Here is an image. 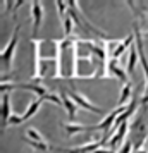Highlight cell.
I'll list each match as a JSON object with an SVG mask.
<instances>
[{
  "instance_id": "5bb4252c",
  "label": "cell",
  "mask_w": 148,
  "mask_h": 153,
  "mask_svg": "<svg viewBox=\"0 0 148 153\" xmlns=\"http://www.w3.org/2000/svg\"><path fill=\"white\" fill-rule=\"evenodd\" d=\"M26 138L31 139V141H38V143H47V139L43 138V134L38 129H35V127H28L26 129Z\"/></svg>"
},
{
  "instance_id": "7a4b0ae2",
  "label": "cell",
  "mask_w": 148,
  "mask_h": 153,
  "mask_svg": "<svg viewBox=\"0 0 148 153\" xmlns=\"http://www.w3.org/2000/svg\"><path fill=\"white\" fill-rule=\"evenodd\" d=\"M19 31H21V26L17 24V26L14 28V33H12L10 42L5 45V48L2 50V62H4V65H7V69H10V65H12V59H14L16 45H17V40H19Z\"/></svg>"
},
{
  "instance_id": "ffe728a7",
  "label": "cell",
  "mask_w": 148,
  "mask_h": 153,
  "mask_svg": "<svg viewBox=\"0 0 148 153\" xmlns=\"http://www.w3.org/2000/svg\"><path fill=\"white\" fill-rule=\"evenodd\" d=\"M55 5H57V10H59V17H60V22H62V17H64V14H65V10H67V2L57 0Z\"/></svg>"
},
{
  "instance_id": "4fadbf2b",
  "label": "cell",
  "mask_w": 148,
  "mask_h": 153,
  "mask_svg": "<svg viewBox=\"0 0 148 153\" xmlns=\"http://www.w3.org/2000/svg\"><path fill=\"white\" fill-rule=\"evenodd\" d=\"M17 88H21V90H28V91H35L36 95H40V98H43L45 95H48V91L47 88H43L42 84H19Z\"/></svg>"
},
{
  "instance_id": "3957f363",
  "label": "cell",
  "mask_w": 148,
  "mask_h": 153,
  "mask_svg": "<svg viewBox=\"0 0 148 153\" xmlns=\"http://www.w3.org/2000/svg\"><path fill=\"white\" fill-rule=\"evenodd\" d=\"M65 93H67V97H69L74 103L79 105V107H83L85 110L95 112V114H103V110H102L100 107H97V105H93L83 93H79V91H65Z\"/></svg>"
},
{
  "instance_id": "5b68a950",
  "label": "cell",
  "mask_w": 148,
  "mask_h": 153,
  "mask_svg": "<svg viewBox=\"0 0 148 153\" xmlns=\"http://www.w3.org/2000/svg\"><path fill=\"white\" fill-rule=\"evenodd\" d=\"M127 129H129V124H127V122H124V124L117 129V132H115L112 138L109 139V146H110V150H115V148H117V146L124 141V138H126V134H127Z\"/></svg>"
},
{
  "instance_id": "ac0fdd59",
  "label": "cell",
  "mask_w": 148,
  "mask_h": 153,
  "mask_svg": "<svg viewBox=\"0 0 148 153\" xmlns=\"http://www.w3.org/2000/svg\"><path fill=\"white\" fill-rule=\"evenodd\" d=\"M43 100H48V102H54V103L59 105V107H64L62 98L59 97V95H55V93H48V95H45V97H43Z\"/></svg>"
},
{
  "instance_id": "52a82bcc",
  "label": "cell",
  "mask_w": 148,
  "mask_h": 153,
  "mask_svg": "<svg viewBox=\"0 0 148 153\" xmlns=\"http://www.w3.org/2000/svg\"><path fill=\"white\" fill-rule=\"evenodd\" d=\"M62 102H64V108L67 110L69 119H71V120H74V119H76V115H78V105L74 103L69 97H67V93H65V91L62 93Z\"/></svg>"
},
{
  "instance_id": "8992f818",
  "label": "cell",
  "mask_w": 148,
  "mask_h": 153,
  "mask_svg": "<svg viewBox=\"0 0 148 153\" xmlns=\"http://www.w3.org/2000/svg\"><path fill=\"white\" fill-rule=\"evenodd\" d=\"M10 115H12V110H10V95L9 93H2V127L7 124Z\"/></svg>"
},
{
  "instance_id": "30bf717a",
  "label": "cell",
  "mask_w": 148,
  "mask_h": 153,
  "mask_svg": "<svg viewBox=\"0 0 148 153\" xmlns=\"http://www.w3.org/2000/svg\"><path fill=\"white\" fill-rule=\"evenodd\" d=\"M140 60V55H138V48H136V43L131 45V52H129V59H127V72L133 74L134 69H136V62Z\"/></svg>"
},
{
  "instance_id": "603a6c76",
  "label": "cell",
  "mask_w": 148,
  "mask_h": 153,
  "mask_svg": "<svg viewBox=\"0 0 148 153\" xmlns=\"http://www.w3.org/2000/svg\"><path fill=\"white\" fill-rule=\"evenodd\" d=\"M138 153H148V150H145V148H141V150H140Z\"/></svg>"
},
{
  "instance_id": "e0dca14e",
  "label": "cell",
  "mask_w": 148,
  "mask_h": 153,
  "mask_svg": "<svg viewBox=\"0 0 148 153\" xmlns=\"http://www.w3.org/2000/svg\"><path fill=\"white\" fill-rule=\"evenodd\" d=\"M22 139H24V141H26V143H28V145L31 146V148H35L36 152H40V153H45L47 150H48V145H47V143H38V141H31V139H28L26 136H24Z\"/></svg>"
},
{
  "instance_id": "ba28073f",
  "label": "cell",
  "mask_w": 148,
  "mask_h": 153,
  "mask_svg": "<svg viewBox=\"0 0 148 153\" xmlns=\"http://www.w3.org/2000/svg\"><path fill=\"white\" fill-rule=\"evenodd\" d=\"M133 43H134V35L131 33V35H129V36H126V38H124V40H122V42L119 43V47L115 48V52H114V55L110 57V59H115V60H117L119 57H122V53L126 52V48H127V47H131Z\"/></svg>"
},
{
  "instance_id": "8fae6325",
  "label": "cell",
  "mask_w": 148,
  "mask_h": 153,
  "mask_svg": "<svg viewBox=\"0 0 148 153\" xmlns=\"http://www.w3.org/2000/svg\"><path fill=\"white\" fill-rule=\"evenodd\" d=\"M42 102H43V98H35V100H31L29 105H28V108H26V112H24V115H22V119L28 120V119L33 117L36 112H38V108L42 107Z\"/></svg>"
},
{
  "instance_id": "7402d4cb",
  "label": "cell",
  "mask_w": 148,
  "mask_h": 153,
  "mask_svg": "<svg viewBox=\"0 0 148 153\" xmlns=\"http://www.w3.org/2000/svg\"><path fill=\"white\" fill-rule=\"evenodd\" d=\"M95 153H115L114 150H103V148H100V150H97Z\"/></svg>"
},
{
  "instance_id": "9a60e30c",
  "label": "cell",
  "mask_w": 148,
  "mask_h": 153,
  "mask_svg": "<svg viewBox=\"0 0 148 153\" xmlns=\"http://www.w3.org/2000/svg\"><path fill=\"white\" fill-rule=\"evenodd\" d=\"M131 88H133V84L131 83H126L122 86V91H120V98H119V103L120 105H126L129 97H131Z\"/></svg>"
},
{
  "instance_id": "9c48e42d",
  "label": "cell",
  "mask_w": 148,
  "mask_h": 153,
  "mask_svg": "<svg viewBox=\"0 0 148 153\" xmlns=\"http://www.w3.org/2000/svg\"><path fill=\"white\" fill-rule=\"evenodd\" d=\"M109 71H110V76L112 77H117L120 81H124V84L129 83V81H127V76L124 74V71L120 69V67H117V60H115V59H110V60H109Z\"/></svg>"
},
{
  "instance_id": "277c9868",
  "label": "cell",
  "mask_w": 148,
  "mask_h": 153,
  "mask_svg": "<svg viewBox=\"0 0 148 153\" xmlns=\"http://www.w3.org/2000/svg\"><path fill=\"white\" fill-rule=\"evenodd\" d=\"M31 16H33V33H38V28H40L43 19L42 2H31Z\"/></svg>"
},
{
  "instance_id": "d6986e66",
  "label": "cell",
  "mask_w": 148,
  "mask_h": 153,
  "mask_svg": "<svg viewBox=\"0 0 148 153\" xmlns=\"http://www.w3.org/2000/svg\"><path fill=\"white\" fill-rule=\"evenodd\" d=\"M21 122H24V119H22L21 115H16V114H12V115H10V119L7 120V124L4 126V129H5V127H10V126H17V124H21Z\"/></svg>"
},
{
  "instance_id": "7c38bea8",
  "label": "cell",
  "mask_w": 148,
  "mask_h": 153,
  "mask_svg": "<svg viewBox=\"0 0 148 153\" xmlns=\"http://www.w3.org/2000/svg\"><path fill=\"white\" fill-rule=\"evenodd\" d=\"M64 129H65V134L67 136H72V134H76V132H91V127L90 126H81V124H65L64 126Z\"/></svg>"
},
{
  "instance_id": "6da1fadb",
  "label": "cell",
  "mask_w": 148,
  "mask_h": 153,
  "mask_svg": "<svg viewBox=\"0 0 148 153\" xmlns=\"http://www.w3.org/2000/svg\"><path fill=\"white\" fill-rule=\"evenodd\" d=\"M42 43L40 38H31V47H33V84H40L45 77V67L47 60L42 57Z\"/></svg>"
},
{
  "instance_id": "44dd1931",
  "label": "cell",
  "mask_w": 148,
  "mask_h": 153,
  "mask_svg": "<svg viewBox=\"0 0 148 153\" xmlns=\"http://www.w3.org/2000/svg\"><path fill=\"white\" fill-rule=\"evenodd\" d=\"M133 146H134L133 141H126V143H124V146H122V148L119 150V153H131Z\"/></svg>"
},
{
  "instance_id": "2e32d148",
  "label": "cell",
  "mask_w": 148,
  "mask_h": 153,
  "mask_svg": "<svg viewBox=\"0 0 148 153\" xmlns=\"http://www.w3.org/2000/svg\"><path fill=\"white\" fill-rule=\"evenodd\" d=\"M72 29H74V21H72V17L67 14L64 17V35H65V38H71Z\"/></svg>"
}]
</instances>
